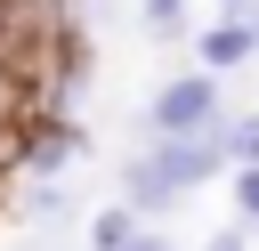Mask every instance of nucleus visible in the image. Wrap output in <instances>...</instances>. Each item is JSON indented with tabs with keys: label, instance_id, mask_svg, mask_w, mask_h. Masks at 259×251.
<instances>
[{
	"label": "nucleus",
	"instance_id": "obj_7",
	"mask_svg": "<svg viewBox=\"0 0 259 251\" xmlns=\"http://www.w3.org/2000/svg\"><path fill=\"white\" fill-rule=\"evenodd\" d=\"M227 162H259V113H227Z\"/></svg>",
	"mask_w": 259,
	"mask_h": 251
},
{
	"label": "nucleus",
	"instance_id": "obj_11",
	"mask_svg": "<svg viewBox=\"0 0 259 251\" xmlns=\"http://www.w3.org/2000/svg\"><path fill=\"white\" fill-rule=\"evenodd\" d=\"M121 251H178L170 235H138V243H121Z\"/></svg>",
	"mask_w": 259,
	"mask_h": 251
},
{
	"label": "nucleus",
	"instance_id": "obj_10",
	"mask_svg": "<svg viewBox=\"0 0 259 251\" xmlns=\"http://www.w3.org/2000/svg\"><path fill=\"white\" fill-rule=\"evenodd\" d=\"M251 227V219H243ZM243 227H227V235H210V251H243Z\"/></svg>",
	"mask_w": 259,
	"mask_h": 251
},
{
	"label": "nucleus",
	"instance_id": "obj_3",
	"mask_svg": "<svg viewBox=\"0 0 259 251\" xmlns=\"http://www.w3.org/2000/svg\"><path fill=\"white\" fill-rule=\"evenodd\" d=\"M227 113V97H219V73L202 65V73H178V81H162L154 89V105H146V121L154 130H210Z\"/></svg>",
	"mask_w": 259,
	"mask_h": 251
},
{
	"label": "nucleus",
	"instance_id": "obj_14",
	"mask_svg": "<svg viewBox=\"0 0 259 251\" xmlns=\"http://www.w3.org/2000/svg\"><path fill=\"white\" fill-rule=\"evenodd\" d=\"M219 8H227V16H251V8H259V0H219Z\"/></svg>",
	"mask_w": 259,
	"mask_h": 251
},
{
	"label": "nucleus",
	"instance_id": "obj_8",
	"mask_svg": "<svg viewBox=\"0 0 259 251\" xmlns=\"http://www.w3.org/2000/svg\"><path fill=\"white\" fill-rule=\"evenodd\" d=\"M235 211L259 227V162H235Z\"/></svg>",
	"mask_w": 259,
	"mask_h": 251
},
{
	"label": "nucleus",
	"instance_id": "obj_9",
	"mask_svg": "<svg viewBox=\"0 0 259 251\" xmlns=\"http://www.w3.org/2000/svg\"><path fill=\"white\" fill-rule=\"evenodd\" d=\"M146 24H154V32H178L186 8H178V0H146Z\"/></svg>",
	"mask_w": 259,
	"mask_h": 251
},
{
	"label": "nucleus",
	"instance_id": "obj_6",
	"mask_svg": "<svg viewBox=\"0 0 259 251\" xmlns=\"http://www.w3.org/2000/svg\"><path fill=\"white\" fill-rule=\"evenodd\" d=\"M16 211H24V219H32V227H73V219H81V211H73V194H65V186H57V178H32V186H24V202H16Z\"/></svg>",
	"mask_w": 259,
	"mask_h": 251
},
{
	"label": "nucleus",
	"instance_id": "obj_4",
	"mask_svg": "<svg viewBox=\"0 0 259 251\" xmlns=\"http://www.w3.org/2000/svg\"><path fill=\"white\" fill-rule=\"evenodd\" d=\"M251 49H259V24H251V16H219V24H210V32L194 40V57H202L210 73H227V65H243Z\"/></svg>",
	"mask_w": 259,
	"mask_h": 251
},
{
	"label": "nucleus",
	"instance_id": "obj_1",
	"mask_svg": "<svg viewBox=\"0 0 259 251\" xmlns=\"http://www.w3.org/2000/svg\"><path fill=\"white\" fill-rule=\"evenodd\" d=\"M227 121V113H219ZM154 130L138 154H130V170H121V194L138 202V211H170L178 194H194V186H210L219 170H227V130Z\"/></svg>",
	"mask_w": 259,
	"mask_h": 251
},
{
	"label": "nucleus",
	"instance_id": "obj_5",
	"mask_svg": "<svg viewBox=\"0 0 259 251\" xmlns=\"http://www.w3.org/2000/svg\"><path fill=\"white\" fill-rule=\"evenodd\" d=\"M138 219H146V211H138L130 194H121V202H105V211H89V219H81V235H89V251H121V243H138V235H146Z\"/></svg>",
	"mask_w": 259,
	"mask_h": 251
},
{
	"label": "nucleus",
	"instance_id": "obj_12",
	"mask_svg": "<svg viewBox=\"0 0 259 251\" xmlns=\"http://www.w3.org/2000/svg\"><path fill=\"white\" fill-rule=\"evenodd\" d=\"M8 97H16V65L0 57V113H8Z\"/></svg>",
	"mask_w": 259,
	"mask_h": 251
},
{
	"label": "nucleus",
	"instance_id": "obj_13",
	"mask_svg": "<svg viewBox=\"0 0 259 251\" xmlns=\"http://www.w3.org/2000/svg\"><path fill=\"white\" fill-rule=\"evenodd\" d=\"M8 170H16V154H8V130H0V194H8Z\"/></svg>",
	"mask_w": 259,
	"mask_h": 251
},
{
	"label": "nucleus",
	"instance_id": "obj_2",
	"mask_svg": "<svg viewBox=\"0 0 259 251\" xmlns=\"http://www.w3.org/2000/svg\"><path fill=\"white\" fill-rule=\"evenodd\" d=\"M81 146H89V138H81L73 113H24V130L8 138V154H16L24 178H57L65 162H81Z\"/></svg>",
	"mask_w": 259,
	"mask_h": 251
}]
</instances>
